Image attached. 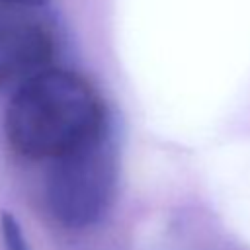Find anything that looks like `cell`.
<instances>
[{
    "instance_id": "cell-4",
    "label": "cell",
    "mask_w": 250,
    "mask_h": 250,
    "mask_svg": "<svg viewBox=\"0 0 250 250\" xmlns=\"http://www.w3.org/2000/svg\"><path fill=\"white\" fill-rule=\"evenodd\" d=\"M0 244L2 250H29L20 221L8 211L0 213Z\"/></svg>"
},
{
    "instance_id": "cell-5",
    "label": "cell",
    "mask_w": 250,
    "mask_h": 250,
    "mask_svg": "<svg viewBox=\"0 0 250 250\" xmlns=\"http://www.w3.org/2000/svg\"><path fill=\"white\" fill-rule=\"evenodd\" d=\"M49 0H0V4L6 6H18V8H39Z\"/></svg>"
},
{
    "instance_id": "cell-2",
    "label": "cell",
    "mask_w": 250,
    "mask_h": 250,
    "mask_svg": "<svg viewBox=\"0 0 250 250\" xmlns=\"http://www.w3.org/2000/svg\"><path fill=\"white\" fill-rule=\"evenodd\" d=\"M117 178L119 143L109 121L96 137L53 160L45 184L47 207L66 229H84L111 205Z\"/></svg>"
},
{
    "instance_id": "cell-1",
    "label": "cell",
    "mask_w": 250,
    "mask_h": 250,
    "mask_svg": "<svg viewBox=\"0 0 250 250\" xmlns=\"http://www.w3.org/2000/svg\"><path fill=\"white\" fill-rule=\"evenodd\" d=\"M109 121L104 102L86 78L47 68L12 96L4 133L14 152L53 162L96 137Z\"/></svg>"
},
{
    "instance_id": "cell-3",
    "label": "cell",
    "mask_w": 250,
    "mask_h": 250,
    "mask_svg": "<svg viewBox=\"0 0 250 250\" xmlns=\"http://www.w3.org/2000/svg\"><path fill=\"white\" fill-rule=\"evenodd\" d=\"M53 55L55 35L35 8L0 4V86L37 76Z\"/></svg>"
}]
</instances>
